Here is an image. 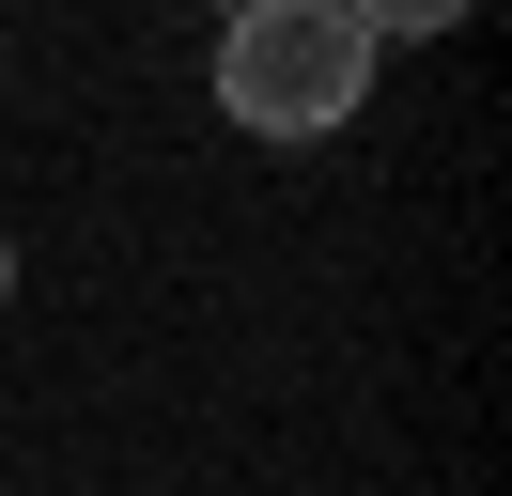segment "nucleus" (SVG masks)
Returning a JSON list of instances; mask_svg holds the SVG:
<instances>
[{"label":"nucleus","mask_w":512,"mask_h":496,"mask_svg":"<svg viewBox=\"0 0 512 496\" xmlns=\"http://www.w3.org/2000/svg\"><path fill=\"white\" fill-rule=\"evenodd\" d=\"M357 93H373V31L342 0H249L218 31V109L249 140H326V124H357Z\"/></svg>","instance_id":"1"},{"label":"nucleus","mask_w":512,"mask_h":496,"mask_svg":"<svg viewBox=\"0 0 512 496\" xmlns=\"http://www.w3.org/2000/svg\"><path fill=\"white\" fill-rule=\"evenodd\" d=\"M342 16H357V31H373V47H388V31H466V16H481V0H342Z\"/></svg>","instance_id":"2"},{"label":"nucleus","mask_w":512,"mask_h":496,"mask_svg":"<svg viewBox=\"0 0 512 496\" xmlns=\"http://www.w3.org/2000/svg\"><path fill=\"white\" fill-rule=\"evenodd\" d=\"M0 295H16V248H0Z\"/></svg>","instance_id":"3"},{"label":"nucleus","mask_w":512,"mask_h":496,"mask_svg":"<svg viewBox=\"0 0 512 496\" xmlns=\"http://www.w3.org/2000/svg\"><path fill=\"white\" fill-rule=\"evenodd\" d=\"M218 16H249V0H218Z\"/></svg>","instance_id":"4"}]
</instances>
